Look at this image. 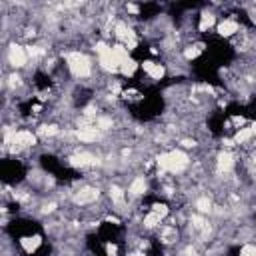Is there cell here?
I'll return each mask as SVG.
<instances>
[{
  "label": "cell",
  "mask_w": 256,
  "mask_h": 256,
  "mask_svg": "<svg viewBox=\"0 0 256 256\" xmlns=\"http://www.w3.org/2000/svg\"><path fill=\"white\" fill-rule=\"evenodd\" d=\"M242 30V20H234V18H220L216 24V36L220 40H234Z\"/></svg>",
  "instance_id": "1"
}]
</instances>
